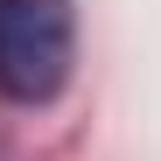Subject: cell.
Instances as JSON below:
<instances>
[{
	"label": "cell",
	"instance_id": "6da1fadb",
	"mask_svg": "<svg viewBox=\"0 0 161 161\" xmlns=\"http://www.w3.org/2000/svg\"><path fill=\"white\" fill-rule=\"evenodd\" d=\"M70 77V0H0V91L21 105L56 98Z\"/></svg>",
	"mask_w": 161,
	"mask_h": 161
}]
</instances>
